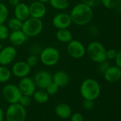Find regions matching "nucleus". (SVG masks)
<instances>
[{"mask_svg":"<svg viewBox=\"0 0 121 121\" xmlns=\"http://www.w3.org/2000/svg\"><path fill=\"white\" fill-rule=\"evenodd\" d=\"M86 53L93 62L100 64L107 60L106 49L100 42L93 41L90 43L86 48Z\"/></svg>","mask_w":121,"mask_h":121,"instance_id":"nucleus-3","label":"nucleus"},{"mask_svg":"<svg viewBox=\"0 0 121 121\" xmlns=\"http://www.w3.org/2000/svg\"><path fill=\"white\" fill-rule=\"evenodd\" d=\"M80 93L84 100H94L100 93V86L95 79L87 78L82 82Z\"/></svg>","mask_w":121,"mask_h":121,"instance_id":"nucleus-2","label":"nucleus"},{"mask_svg":"<svg viewBox=\"0 0 121 121\" xmlns=\"http://www.w3.org/2000/svg\"><path fill=\"white\" fill-rule=\"evenodd\" d=\"M28 38L29 37L21 29L17 31H12V32L9 33L8 39L12 46H19L23 45L28 40Z\"/></svg>","mask_w":121,"mask_h":121,"instance_id":"nucleus-15","label":"nucleus"},{"mask_svg":"<svg viewBox=\"0 0 121 121\" xmlns=\"http://www.w3.org/2000/svg\"><path fill=\"white\" fill-rule=\"evenodd\" d=\"M37 1L40 2H42L43 4H46V3H48V1L49 0H37Z\"/></svg>","mask_w":121,"mask_h":121,"instance_id":"nucleus-39","label":"nucleus"},{"mask_svg":"<svg viewBox=\"0 0 121 121\" xmlns=\"http://www.w3.org/2000/svg\"><path fill=\"white\" fill-rule=\"evenodd\" d=\"M115 61V64L117 66L121 69V49L117 52V55L115 58L114 59Z\"/></svg>","mask_w":121,"mask_h":121,"instance_id":"nucleus-36","label":"nucleus"},{"mask_svg":"<svg viewBox=\"0 0 121 121\" xmlns=\"http://www.w3.org/2000/svg\"><path fill=\"white\" fill-rule=\"evenodd\" d=\"M58 88H59V87H58L55 83H53V82L52 81V82L46 87V88L45 90H46V93H47L49 95H55V94L58 92Z\"/></svg>","mask_w":121,"mask_h":121,"instance_id":"nucleus-28","label":"nucleus"},{"mask_svg":"<svg viewBox=\"0 0 121 121\" xmlns=\"http://www.w3.org/2000/svg\"><path fill=\"white\" fill-rule=\"evenodd\" d=\"M14 17L22 22L29 19L30 17L29 5L25 3H19L14 7Z\"/></svg>","mask_w":121,"mask_h":121,"instance_id":"nucleus-17","label":"nucleus"},{"mask_svg":"<svg viewBox=\"0 0 121 121\" xmlns=\"http://www.w3.org/2000/svg\"><path fill=\"white\" fill-rule=\"evenodd\" d=\"M12 76V71L7 66L0 65V83L7 82Z\"/></svg>","mask_w":121,"mask_h":121,"instance_id":"nucleus-24","label":"nucleus"},{"mask_svg":"<svg viewBox=\"0 0 121 121\" xmlns=\"http://www.w3.org/2000/svg\"><path fill=\"white\" fill-rule=\"evenodd\" d=\"M22 95L32 96L36 91V85L34 80L28 76L22 78L18 86Z\"/></svg>","mask_w":121,"mask_h":121,"instance_id":"nucleus-13","label":"nucleus"},{"mask_svg":"<svg viewBox=\"0 0 121 121\" xmlns=\"http://www.w3.org/2000/svg\"><path fill=\"white\" fill-rule=\"evenodd\" d=\"M117 51L113 48H110L108 50H106V57L107 59H115L117 55Z\"/></svg>","mask_w":121,"mask_h":121,"instance_id":"nucleus-32","label":"nucleus"},{"mask_svg":"<svg viewBox=\"0 0 121 121\" xmlns=\"http://www.w3.org/2000/svg\"><path fill=\"white\" fill-rule=\"evenodd\" d=\"M56 37L58 41L64 43H68L73 39L72 34L68 29H58L56 34Z\"/></svg>","mask_w":121,"mask_h":121,"instance_id":"nucleus-20","label":"nucleus"},{"mask_svg":"<svg viewBox=\"0 0 121 121\" xmlns=\"http://www.w3.org/2000/svg\"><path fill=\"white\" fill-rule=\"evenodd\" d=\"M2 45L1 43H0V51L2 50Z\"/></svg>","mask_w":121,"mask_h":121,"instance_id":"nucleus-40","label":"nucleus"},{"mask_svg":"<svg viewBox=\"0 0 121 121\" xmlns=\"http://www.w3.org/2000/svg\"><path fill=\"white\" fill-rule=\"evenodd\" d=\"M69 14L72 23L78 26H84L92 20L93 12L91 7L81 2L74 6Z\"/></svg>","mask_w":121,"mask_h":121,"instance_id":"nucleus-1","label":"nucleus"},{"mask_svg":"<svg viewBox=\"0 0 121 121\" xmlns=\"http://www.w3.org/2000/svg\"><path fill=\"white\" fill-rule=\"evenodd\" d=\"M110 65H109V63L108 61H106V60H105V61L103 62H101L99 64V69L100 71H101V72H103L104 73V72L109 68Z\"/></svg>","mask_w":121,"mask_h":121,"instance_id":"nucleus-35","label":"nucleus"},{"mask_svg":"<svg viewBox=\"0 0 121 121\" xmlns=\"http://www.w3.org/2000/svg\"><path fill=\"white\" fill-rule=\"evenodd\" d=\"M29 14L30 17L36 18L41 19L46 14V7L45 6V4L40 2L39 1L33 2L29 6Z\"/></svg>","mask_w":121,"mask_h":121,"instance_id":"nucleus-14","label":"nucleus"},{"mask_svg":"<svg viewBox=\"0 0 121 121\" xmlns=\"http://www.w3.org/2000/svg\"><path fill=\"white\" fill-rule=\"evenodd\" d=\"M22 25L23 22L16 18L15 17L9 19L7 22V27L9 28V29L12 31L21 30L22 28Z\"/></svg>","mask_w":121,"mask_h":121,"instance_id":"nucleus-23","label":"nucleus"},{"mask_svg":"<svg viewBox=\"0 0 121 121\" xmlns=\"http://www.w3.org/2000/svg\"><path fill=\"white\" fill-rule=\"evenodd\" d=\"M43 27V24L41 19L29 17L23 22L22 30L28 37H35L41 34Z\"/></svg>","mask_w":121,"mask_h":121,"instance_id":"nucleus-4","label":"nucleus"},{"mask_svg":"<svg viewBox=\"0 0 121 121\" xmlns=\"http://www.w3.org/2000/svg\"><path fill=\"white\" fill-rule=\"evenodd\" d=\"M9 16V10L7 7L3 4L0 3V24H4Z\"/></svg>","mask_w":121,"mask_h":121,"instance_id":"nucleus-25","label":"nucleus"},{"mask_svg":"<svg viewBox=\"0 0 121 121\" xmlns=\"http://www.w3.org/2000/svg\"><path fill=\"white\" fill-rule=\"evenodd\" d=\"M83 107L84 109L86 110H91L94 107V103L93 100H85L83 103Z\"/></svg>","mask_w":121,"mask_h":121,"instance_id":"nucleus-33","label":"nucleus"},{"mask_svg":"<svg viewBox=\"0 0 121 121\" xmlns=\"http://www.w3.org/2000/svg\"><path fill=\"white\" fill-rule=\"evenodd\" d=\"M56 114L60 118L67 119L71 115V109L70 106L66 103H59L55 108Z\"/></svg>","mask_w":121,"mask_h":121,"instance_id":"nucleus-19","label":"nucleus"},{"mask_svg":"<svg viewBox=\"0 0 121 121\" xmlns=\"http://www.w3.org/2000/svg\"><path fill=\"white\" fill-rule=\"evenodd\" d=\"M33 80L36 87L39 89L45 90L46 87L52 82V75L47 71H39L34 75Z\"/></svg>","mask_w":121,"mask_h":121,"instance_id":"nucleus-9","label":"nucleus"},{"mask_svg":"<svg viewBox=\"0 0 121 121\" xmlns=\"http://www.w3.org/2000/svg\"><path fill=\"white\" fill-rule=\"evenodd\" d=\"M34 100L39 103H46L49 99V95L43 89L35 91L32 95Z\"/></svg>","mask_w":121,"mask_h":121,"instance_id":"nucleus-22","label":"nucleus"},{"mask_svg":"<svg viewBox=\"0 0 121 121\" xmlns=\"http://www.w3.org/2000/svg\"><path fill=\"white\" fill-rule=\"evenodd\" d=\"M26 117V109L19 103L11 104L8 107L6 112L7 121H24Z\"/></svg>","mask_w":121,"mask_h":121,"instance_id":"nucleus-6","label":"nucleus"},{"mask_svg":"<svg viewBox=\"0 0 121 121\" xmlns=\"http://www.w3.org/2000/svg\"><path fill=\"white\" fill-rule=\"evenodd\" d=\"M9 4L11 5V6H13V7H15L17 6L19 3H20V1L19 0H7Z\"/></svg>","mask_w":121,"mask_h":121,"instance_id":"nucleus-37","label":"nucleus"},{"mask_svg":"<svg viewBox=\"0 0 121 121\" xmlns=\"http://www.w3.org/2000/svg\"><path fill=\"white\" fill-rule=\"evenodd\" d=\"M103 74L105 79L108 82L116 83L121 78V69L117 66H110Z\"/></svg>","mask_w":121,"mask_h":121,"instance_id":"nucleus-16","label":"nucleus"},{"mask_svg":"<svg viewBox=\"0 0 121 121\" xmlns=\"http://www.w3.org/2000/svg\"><path fill=\"white\" fill-rule=\"evenodd\" d=\"M48 3L52 8L59 11L68 9L70 4L69 0H49Z\"/></svg>","mask_w":121,"mask_h":121,"instance_id":"nucleus-21","label":"nucleus"},{"mask_svg":"<svg viewBox=\"0 0 121 121\" xmlns=\"http://www.w3.org/2000/svg\"><path fill=\"white\" fill-rule=\"evenodd\" d=\"M52 24L57 29H68L72 24L70 14L64 12L56 14L52 19Z\"/></svg>","mask_w":121,"mask_h":121,"instance_id":"nucleus-11","label":"nucleus"},{"mask_svg":"<svg viewBox=\"0 0 121 121\" xmlns=\"http://www.w3.org/2000/svg\"><path fill=\"white\" fill-rule=\"evenodd\" d=\"M2 95L4 99L11 104L17 103L22 94L19 87L14 84H7L2 89Z\"/></svg>","mask_w":121,"mask_h":121,"instance_id":"nucleus-8","label":"nucleus"},{"mask_svg":"<svg viewBox=\"0 0 121 121\" xmlns=\"http://www.w3.org/2000/svg\"><path fill=\"white\" fill-rule=\"evenodd\" d=\"M19 103L21 105H22L23 107L26 108V107H29L31 104V99L30 96L22 95L19 99Z\"/></svg>","mask_w":121,"mask_h":121,"instance_id":"nucleus-30","label":"nucleus"},{"mask_svg":"<svg viewBox=\"0 0 121 121\" xmlns=\"http://www.w3.org/2000/svg\"><path fill=\"white\" fill-rule=\"evenodd\" d=\"M71 121H83V116L79 112H76L72 115L71 117Z\"/></svg>","mask_w":121,"mask_h":121,"instance_id":"nucleus-34","label":"nucleus"},{"mask_svg":"<svg viewBox=\"0 0 121 121\" xmlns=\"http://www.w3.org/2000/svg\"><path fill=\"white\" fill-rule=\"evenodd\" d=\"M40 59L44 66H53L59 61L60 53L56 48L48 46L41 51L40 53Z\"/></svg>","mask_w":121,"mask_h":121,"instance_id":"nucleus-5","label":"nucleus"},{"mask_svg":"<svg viewBox=\"0 0 121 121\" xmlns=\"http://www.w3.org/2000/svg\"><path fill=\"white\" fill-rule=\"evenodd\" d=\"M31 68L28 65V64L24 60L15 62L12 68V73L17 78L26 77L31 73Z\"/></svg>","mask_w":121,"mask_h":121,"instance_id":"nucleus-12","label":"nucleus"},{"mask_svg":"<svg viewBox=\"0 0 121 121\" xmlns=\"http://www.w3.org/2000/svg\"><path fill=\"white\" fill-rule=\"evenodd\" d=\"M52 81L59 88L64 87L69 82V76L64 71H58L52 76Z\"/></svg>","mask_w":121,"mask_h":121,"instance_id":"nucleus-18","label":"nucleus"},{"mask_svg":"<svg viewBox=\"0 0 121 121\" xmlns=\"http://www.w3.org/2000/svg\"><path fill=\"white\" fill-rule=\"evenodd\" d=\"M102 4L108 9H113L120 6L121 0H101Z\"/></svg>","mask_w":121,"mask_h":121,"instance_id":"nucleus-26","label":"nucleus"},{"mask_svg":"<svg viewBox=\"0 0 121 121\" xmlns=\"http://www.w3.org/2000/svg\"><path fill=\"white\" fill-rule=\"evenodd\" d=\"M9 29L4 24H0V40L4 41L9 38Z\"/></svg>","mask_w":121,"mask_h":121,"instance_id":"nucleus-27","label":"nucleus"},{"mask_svg":"<svg viewBox=\"0 0 121 121\" xmlns=\"http://www.w3.org/2000/svg\"><path fill=\"white\" fill-rule=\"evenodd\" d=\"M81 1L82 3L88 5L92 9L98 7L101 3V0H81Z\"/></svg>","mask_w":121,"mask_h":121,"instance_id":"nucleus-31","label":"nucleus"},{"mask_svg":"<svg viewBox=\"0 0 121 121\" xmlns=\"http://www.w3.org/2000/svg\"><path fill=\"white\" fill-rule=\"evenodd\" d=\"M26 62L28 64V65L31 68L34 67L39 63V58H38V56H36L35 55H30L27 57Z\"/></svg>","mask_w":121,"mask_h":121,"instance_id":"nucleus-29","label":"nucleus"},{"mask_svg":"<svg viewBox=\"0 0 121 121\" xmlns=\"http://www.w3.org/2000/svg\"><path fill=\"white\" fill-rule=\"evenodd\" d=\"M16 48L13 46H8L2 48L0 51V65L7 66L12 63L17 56Z\"/></svg>","mask_w":121,"mask_h":121,"instance_id":"nucleus-10","label":"nucleus"},{"mask_svg":"<svg viewBox=\"0 0 121 121\" xmlns=\"http://www.w3.org/2000/svg\"><path fill=\"white\" fill-rule=\"evenodd\" d=\"M66 50L69 55L75 59H80L83 58L86 53L85 46L80 41L76 39H72L68 43Z\"/></svg>","mask_w":121,"mask_h":121,"instance_id":"nucleus-7","label":"nucleus"},{"mask_svg":"<svg viewBox=\"0 0 121 121\" xmlns=\"http://www.w3.org/2000/svg\"><path fill=\"white\" fill-rule=\"evenodd\" d=\"M4 117V112H3V110H2L1 108H0V121H3Z\"/></svg>","mask_w":121,"mask_h":121,"instance_id":"nucleus-38","label":"nucleus"}]
</instances>
